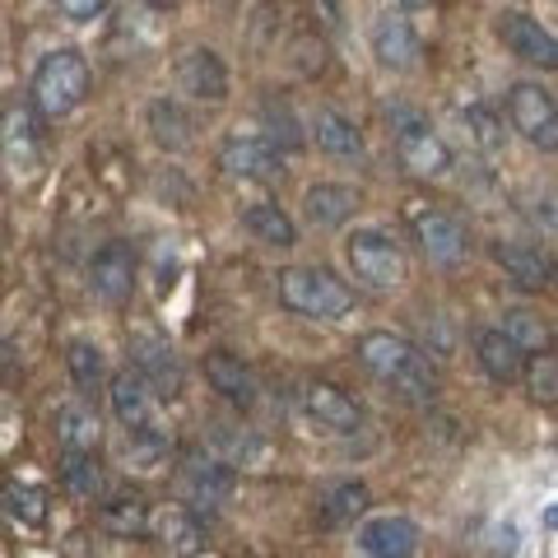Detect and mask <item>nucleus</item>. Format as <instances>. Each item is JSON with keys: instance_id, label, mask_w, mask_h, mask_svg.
Segmentation results:
<instances>
[{"instance_id": "1", "label": "nucleus", "mask_w": 558, "mask_h": 558, "mask_svg": "<svg viewBox=\"0 0 558 558\" xmlns=\"http://www.w3.org/2000/svg\"><path fill=\"white\" fill-rule=\"evenodd\" d=\"M359 363L377 381L396 387L405 400H433V391H438V373H433L428 354L414 349L410 340L391 336V330H368V336L359 340Z\"/></svg>"}, {"instance_id": "2", "label": "nucleus", "mask_w": 558, "mask_h": 558, "mask_svg": "<svg viewBox=\"0 0 558 558\" xmlns=\"http://www.w3.org/2000/svg\"><path fill=\"white\" fill-rule=\"evenodd\" d=\"M84 98H89V61L75 47L47 51L43 65L33 70V108L57 121L65 112H75Z\"/></svg>"}, {"instance_id": "3", "label": "nucleus", "mask_w": 558, "mask_h": 558, "mask_svg": "<svg viewBox=\"0 0 558 558\" xmlns=\"http://www.w3.org/2000/svg\"><path fill=\"white\" fill-rule=\"evenodd\" d=\"M0 163H5L10 182H38V172L47 163V145H43V126L33 108L24 102H10L5 112H0Z\"/></svg>"}, {"instance_id": "4", "label": "nucleus", "mask_w": 558, "mask_h": 558, "mask_svg": "<svg viewBox=\"0 0 558 558\" xmlns=\"http://www.w3.org/2000/svg\"><path fill=\"white\" fill-rule=\"evenodd\" d=\"M279 303L299 317H340L354 303V293L330 270H307V266H293L279 275Z\"/></svg>"}, {"instance_id": "5", "label": "nucleus", "mask_w": 558, "mask_h": 558, "mask_svg": "<svg viewBox=\"0 0 558 558\" xmlns=\"http://www.w3.org/2000/svg\"><path fill=\"white\" fill-rule=\"evenodd\" d=\"M349 270H354V279H363L368 289L377 293H387L396 289L400 279H405V256H400V247L391 238H381V233H354L349 238Z\"/></svg>"}, {"instance_id": "6", "label": "nucleus", "mask_w": 558, "mask_h": 558, "mask_svg": "<svg viewBox=\"0 0 558 558\" xmlns=\"http://www.w3.org/2000/svg\"><path fill=\"white\" fill-rule=\"evenodd\" d=\"M131 373L145 377V387L159 396V400H172L182 391V359L172 354V344L154 330H135L131 336Z\"/></svg>"}, {"instance_id": "7", "label": "nucleus", "mask_w": 558, "mask_h": 558, "mask_svg": "<svg viewBox=\"0 0 558 558\" xmlns=\"http://www.w3.org/2000/svg\"><path fill=\"white\" fill-rule=\"evenodd\" d=\"M108 396H112V414H117V424L126 428V438H168L159 424V410H154L159 396L145 387V377H135L131 368L117 373Z\"/></svg>"}, {"instance_id": "8", "label": "nucleus", "mask_w": 558, "mask_h": 558, "mask_svg": "<svg viewBox=\"0 0 558 558\" xmlns=\"http://www.w3.org/2000/svg\"><path fill=\"white\" fill-rule=\"evenodd\" d=\"M508 117L535 149H558V102L539 84H517L508 98Z\"/></svg>"}, {"instance_id": "9", "label": "nucleus", "mask_w": 558, "mask_h": 558, "mask_svg": "<svg viewBox=\"0 0 558 558\" xmlns=\"http://www.w3.org/2000/svg\"><path fill=\"white\" fill-rule=\"evenodd\" d=\"M414 238H418V247H424V256L433 260V266H461L465 252H470V238L461 229V219H451L442 215V209H424V215H414Z\"/></svg>"}, {"instance_id": "10", "label": "nucleus", "mask_w": 558, "mask_h": 558, "mask_svg": "<svg viewBox=\"0 0 558 558\" xmlns=\"http://www.w3.org/2000/svg\"><path fill=\"white\" fill-rule=\"evenodd\" d=\"M498 38L502 47H512V57L531 61L539 70H558V38L539 20H531V14H517V10L498 14Z\"/></svg>"}, {"instance_id": "11", "label": "nucleus", "mask_w": 558, "mask_h": 558, "mask_svg": "<svg viewBox=\"0 0 558 558\" xmlns=\"http://www.w3.org/2000/svg\"><path fill=\"white\" fill-rule=\"evenodd\" d=\"M219 168L229 178H256V182H275L284 163H279V149L260 135H229L219 145Z\"/></svg>"}, {"instance_id": "12", "label": "nucleus", "mask_w": 558, "mask_h": 558, "mask_svg": "<svg viewBox=\"0 0 558 558\" xmlns=\"http://www.w3.org/2000/svg\"><path fill=\"white\" fill-rule=\"evenodd\" d=\"M89 289H94V299H102L108 307H121L131 299V289H135V256L126 242H108L102 252H94L89 260Z\"/></svg>"}, {"instance_id": "13", "label": "nucleus", "mask_w": 558, "mask_h": 558, "mask_svg": "<svg viewBox=\"0 0 558 558\" xmlns=\"http://www.w3.org/2000/svg\"><path fill=\"white\" fill-rule=\"evenodd\" d=\"M178 84H182V94H191L196 102H209V108H219V102L229 98V70H223V61H219L209 47L182 51V61H178Z\"/></svg>"}, {"instance_id": "14", "label": "nucleus", "mask_w": 558, "mask_h": 558, "mask_svg": "<svg viewBox=\"0 0 558 558\" xmlns=\"http://www.w3.org/2000/svg\"><path fill=\"white\" fill-rule=\"evenodd\" d=\"M396 159L405 172H414V178H438V172L451 168V149L424 126V121H405L396 135Z\"/></svg>"}, {"instance_id": "15", "label": "nucleus", "mask_w": 558, "mask_h": 558, "mask_svg": "<svg viewBox=\"0 0 558 558\" xmlns=\"http://www.w3.org/2000/svg\"><path fill=\"white\" fill-rule=\"evenodd\" d=\"M359 549L368 558H414L418 554V526L410 517H373L359 526Z\"/></svg>"}, {"instance_id": "16", "label": "nucleus", "mask_w": 558, "mask_h": 558, "mask_svg": "<svg viewBox=\"0 0 558 558\" xmlns=\"http://www.w3.org/2000/svg\"><path fill=\"white\" fill-rule=\"evenodd\" d=\"M182 494L191 508H219V502H229V494H233V470L215 457H186Z\"/></svg>"}, {"instance_id": "17", "label": "nucleus", "mask_w": 558, "mask_h": 558, "mask_svg": "<svg viewBox=\"0 0 558 558\" xmlns=\"http://www.w3.org/2000/svg\"><path fill=\"white\" fill-rule=\"evenodd\" d=\"M373 57L387 70H400V75L414 70L418 57H424V47H418L410 20H400V14H381V20L373 24Z\"/></svg>"}, {"instance_id": "18", "label": "nucleus", "mask_w": 558, "mask_h": 558, "mask_svg": "<svg viewBox=\"0 0 558 558\" xmlns=\"http://www.w3.org/2000/svg\"><path fill=\"white\" fill-rule=\"evenodd\" d=\"M475 354H480V368L498 381V387H508V381H521L526 373V349L517 340H508L502 330H480L475 336Z\"/></svg>"}, {"instance_id": "19", "label": "nucleus", "mask_w": 558, "mask_h": 558, "mask_svg": "<svg viewBox=\"0 0 558 558\" xmlns=\"http://www.w3.org/2000/svg\"><path fill=\"white\" fill-rule=\"evenodd\" d=\"M303 405L330 433H354L359 428V405L340 387H330V381H312V387L303 391Z\"/></svg>"}, {"instance_id": "20", "label": "nucleus", "mask_w": 558, "mask_h": 558, "mask_svg": "<svg viewBox=\"0 0 558 558\" xmlns=\"http://www.w3.org/2000/svg\"><path fill=\"white\" fill-rule=\"evenodd\" d=\"M149 526H154V535H159L172 554H182V558H196L205 549L201 521H196V512H191V508H182V502H168L159 517H149Z\"/></svg>"}, {"instance_id": "21", "label": "nucleus", "mask_w": 558, "mask_h": 558, "mask_svg": "<svg viewBox=\"0 0 558 558\" xmlns=\"http://www.w3.org/2000/svg\"><path fill=\"white\" fill-rule=\"evenodd\" d=\"M494 260L517 279V284H526V289H539V284H549V279H554V256L531 247V242H498Z\"/></svg>"}, {"instance_id": "22", "label": "nucleus", "mask_w": 558, "mask_h": 558, "mask_svg": "<svg viewBox=\"0 0 558 558\" xmlns=\"http://www.w3.org/2000/svg\"><path fill=\"white\" fill-rule=\"evenodd\" d=\"M354 209H359V191L336 186V182L312 186L307 201H303V215H307L312 229H340V223L354 215Z\"/></svg>"}, {"instance_id": "23", "label": "nucleus", "mask_w": 558, "mask_h": 558, "mask_svg": "<svg viewBox=\"0 0 558 558\" xmlns=\"http://www.w3.org/2000/svg\"><path fill=\"white\" fill-rule=\"evenodd\" d=\"M205 377H209V387H215L223 400H233V405H252L256 400V377L238 354H209Z\"/></svg>"}, {"instance_id": "24", "label": "nucleus", "mask_w": 558, "mask_h": 558, "mask_svg": "<svg viewBox=\"0 0 558 558\" xmlns=\"http://www.w3.org/2000/svg\"><path fill=\"white\" fill-rule=\"evenodd\" d=\"M242 229H247L256 242H266V247H293V242H299L293 219L270 201H256V205L242 209Z\"/></svg>"}, {"instance_id": "25", "label": "nucleus", "mask_w": 558, "mask_h": 558, "mask_svg": "<svg viewBox=\"0 0 558 558\" xmlns=\"http://www.w3.org/2000/svg\"><path fill=\"white\" fill-rule=\"evenodd\" d=\"M149 131H154V145L159 149H168V154H182V149H191V117L178 108L172 98H159V102H149Z\"/></svg>"}, {"instance_id": "26", "label": "nucleus", "mask_w": 558, "mask_h": 558, "mask_svg": "<svg viewBox=\"0 0 558 558\" xmlns=\"http://www.w3.org/2000/svg\"><path fill=\"white\" fill-rule=\"evenodd\" d=\"M98 521H102V531H112V535H140V531H149V508L140 494H102Z\"/></svg>"}, {"instance_id": "27", "label": "nucleus", "mask_w": 558, "mask_h": 558, "mask_svg": "<svg viewBox=\"0 0 558 558\" xmlns=\"http://www.w3.org/2000/svg\"><path fill=\"white\" fill-rule=\"evenodd\" d=\"M312 135H317V145L326 154H336V159H359L363 154V135L354 131V121H344L340 112L322 108L317 121H312Z\"/></svg>"}, {"instance_id": "28", "label": "nucleus", "mask_w": 558, "mask_h": 558, "mask_svg": "<svg viewBox=\"0 0 558 558\" xmlns=\"http://www.w3.org/2000/svg\"><path fill=\"white\" fill-rule=\"evenodd\" d=\"M61 480H65V488H70V494H75L80 502H98L102 494H108V484H102V470H98V461H94V451H65Z\"/></svg>"}, {"instance_id": "29", "label": "nucleus", "mask_w": 558, "mask_h": 558, "mask_svg": "<svg viewBox=\"0 0 558 558\" xmlns=\"http://www.w3.org/2000/svg\"><path fill=\"white\" fill-rule=\"evenodd\" d=\"M98 414L89 405H61L57 410V438L65 451H94L98 447Z\"/></svg>"}, {"instance_id": "30", "label": "nucleus", "mask_w": 558, "mask_h": 558, "mask_svg": "<svg viewBox=\"0 0 558 558\" xmlns=\"http://www.w3.org/2000/svg\"><path fill=\"white\" fill-rule=\"evenodd\" d=\"M65 368H70V381H75L84 396H94L102 387V354H98V344L70 340L65 344Z\"/></svg>"}, {"instance_id": "31", "label": "nucleus", "mask_w": 558, "mask_h": 558, "mask_svg": "<svg viewBox=\"0 0 558 558\" xmlns=\"http://www.w3.org/2000/svg\"><path fill=\"white\" fill-rule=\"evenodd\" d=\"M363 508H368V488L363 484H336L330 494L322 498V526H344V521H354Z\"/></svg>"}, {"instance_id": "32", "label": "nucleus", "mask_w": 558, "mask_h": 558, "mask_svg": "<svg viewBox=\"0 0 558 558\" xmlns=\"http://www.w3.org/2000/svg\"><path fill=\"white\" fill-rule=\"evenodd\" d=\"M0 502H5V512L14 521H24V526H43L47 521V494L33 484H5L0 488Z\"/></svg>"}, {"instance_id": "33", "label": "nucleus", "mask_w": 558, "mask_h": 558, "mask_svg": "<svg viewBox=\"0 0 558 558\" xmlns=\"http://www.w3.org/2000/svg\"><path fill=\"white\" fill-rule=\"evenodd\" d=\"M526 391L539 400V405H558V354L545 349V354H531L526 359Z\"/></svg>"}, {"instance_id": "34", "label": "nucleus", "mask_w": 558, "mask_h": 558, "mask_svg": "<svg viewBox=\"0 0 558 558\" xmlns=\"http://www.w3.org/2000/svg\"><path fill=\"white\" fill-rule=\"evenodd\" d=\"M502 336L517 340L521 349H539V344H545V326H539V317H531V312H508Z\"/></svg>"}, {"instance_id": "35", "label": "nucleus", "mask_w": 558, "mask_h": 558, "mask_svg": "<svg viewBox=\"0 0 558 558\" xmlns=\"http://www.w3.org/2000/svg\"><path fill=\"white\" fill-rule=\"evenodd\" d=\"M61 10H65V20L89 24V20H98V14L108 10V0H61Z\"/></svg>"}, {"instance_id": "36", "label": "nucleus", "mask_w": 558, "mask_h": 558, "mask_svg": "<svg viewBox=\"0 0 558 558\" xmlns=\"http://www.w3.org/2000/svg\"><path fill=\"white\" fill-rule=\"evenodd\" d=\"M470 126H475V140H480L484 149H498V145H502L498 126H494V117H488V112H470Z\"/></svg>"}, {"instance_id": "37", "label": "nucleus", "mask_w": 558, "mask_h": 558, "mask_svg": "<svg viewBox=\"0 0 558 558\" xmlns=\"http://www.w3.org/2000/svg\"><path fill=\"white\" fill-rule=\"evenodd\" d=\"M535 219L539 223H549V229H558V196H545L535 205Z\"/></svg>"}, {"instance_id": "38", "label": "nucleus", "mask_w": 558, "mask_h": 558, "mask_svg": "<svg viewBox=\"0 0 558 558\" xmlns=\"http://www.w3.org/2000/svg\"><path fill=\"white\" fill-rule=\"evenodd\" d=\"M145 5H159V10H168V5H182V0H145Z\"/></svg>"}, {"instance_id": "39", "label": "nucleus", "mask_w": 558, "mask_h": 558, "mask_svg": "<svg viewBox=\"0 0 558 558\" xmlns=\"http://www.w3.org/2000/svg\"><path fill=\"white\" fill-rule=\"evenodd\" d=\"M400 5H405V10H418V5H428V0H400Z\"/></svg>"}, {"instance_id": "40", "label": "nucleus", "mask_w": 558, "mask_h": 558, "mask_svg": "<svg viewBox=\"0 0 558 558\" xmlns=\"http://www.w3.org/2000/svg\"><path fill=\"white\" fill-rule=\"evenodd\" d=\"M545 521H549V526L558 531V508H549V517H545Z\"/></svg>"}, {"instance_id": "41", "label": "nucleus", "mask_w": 558, "mask_h": 558, "mask_svg": "<svg viewBox=\"0 0 558 558\" xmlns=\"http://www.w3.org/2000/svg\"><path fill=\"white\" fill-rule=\"evenodd\" d=\"M554 275H558V260H554Z\"/></svg>"}]
</instances>
